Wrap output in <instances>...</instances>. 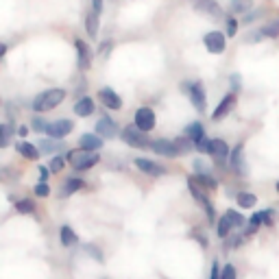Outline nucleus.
Here are the masks:
<instances>
[{"label":"nucleus","mask_w":279,"mask_h":279,"mask_svg":"<svg viewBox=\"0 0 279 279\" xmlns=\"http://www.w3.org/2000/svg\"><path fill=\"white\" fill-rule=\"evenodd\" d=\"M77 50H79V70H88L90 63H92V55H90L88 44L77 40Z\"/></svg>","instance_id":"obj_18"},{"label":"nucleus","mask_w":279,"mask_h":279,"mask_svg":"<svg viewBox=\"0 0 279 279\" xmlns=\"http://www.w3.org/2000/svg\"><path fill=\"white\" fill-rule=\"evenodd\" d=\"M35 194H37V197H48L50 188H48L46 183H37V185H35Z\"/></svg>","instance_id":"obj_39"},{"label":"nucleus","mask_w":279,"mask_h":279,"mask_svg":"<svg viewBox=\"0 0 279 279\" xmlns=\"http://www.w3.org/2000/svg\"><path fill=\"white\" fill-rule=\"evenodd\" d=\"M229 162H231V166L236 168V172H238V175H247V172H249L247 164H245V151H242V146H236L234 151H231Z\"/></svg>","instance_id":"obj_13"},{"label":"nucleus","mask_w":279,"mask_h":279,"mask_svg":"<svg viewBox=\"0 0 279 279\" xmlns=\"http://www.w3.org/2000/svg\"><path fill=\"white\" fill-rule=\"evenodd\" d=\"M259 225H264L262 212H257V214H253V216H251V220H249V234H253V231H255Z\"/></svg>","instance_id":"obj_31"},{"label":"nucleus","mask_w":279,"mask_h":279,"mask_svg":"<svg viewBox=\"0 0 279 279\" xmlns=\"http://www.w3.org/2000/svg\"><path fill=\"white\" fill-rule=\"evenodd\" d=\"M79 146L83 148V151H98V148L103 146V140H100V135H90V133H85V135H81Z\"/></svg>","instance_id":"obj_15"},{"label":"nucleus","mask_w":279,"mask_h":279,"mask_svg":"<svg viewBox=\"0 0 279 279\" xmlns=\"http://www.w3.org/2000/svg\"><path fill=\"white\" fill-rule=\"evenodd\" d=\"M255 203H257V199H255V194H251V192H240L238 194V205L240 207H255Z\"/></svg>","instance_id":"obj_28"},{"label":"nucleus","mask_w":279,"mask_h":279,"mask_svg":"<svg viewBox=\"0 0 279 279\" xmlns=\"http://www.w3.org/2000/svg\"><path fill=\"white\" fill-rule=\"evenodd\" d=\"M227 37H236V31H238V22L234 18H227Z\"/></svg>","instance_id":"obj_36"},{"label":"nucleus","mask_w":279,"mask_h":279,"mask_svg":"<svg viewBox=\"0 0 279 279\" xmlns=\"http://www.w3.org/2000/svg\"><path fill=\"white\" fill-rule=\"evenodd\" d=\"M40 151H44V153H48V155H53V153H59V151H63V142H59V140H42L40 142Z\"/></svg>","instance_id":"obj_24"},{"label":"nucleus","mask_w":279,"mask_h":279,"mask_svg":"<svg viewBox=\"0 0 279 279\" xmlns=\"http://www.w3.org/2000/svg\"><path fill=\"white\" fill-rule=\"evenodd\" d=\"M259 15H262V11H251V13L245 15V22H247V24H249V22H253V20H257Z\"/></svg>","instance_id":"obj_44"},{"label":"nucleus","mask_w":279,"mask_h":279,"mask_svg":"<svg viewBox=\"0 0 279 279\" xmlns=\"http://www.w3.org/2000/svg\"><path fill=\"white\" fill-rule=\"evenodd\" d=\"M66 160L72 164V168L74 170H88L92 168V166H96L98 164V155L96 153H92V151H70L66 155Z\"/></svg>","instance_id":"obj_2"},{"label":"nucleus","mask_w":279,"mask_h":279,"mask_svg":"<svg viewBox=\"0 0 279 279\" xmlns=\"http://www.w3.org/2000/svg\"><path fill=\"white\" fill-rule=\"evenodd\" d=\"M109 50H111V42L100 44V48H98V53H100V55H109Z\"/></svg>","instance_id":"obj_47"},{"label":"nucleus","mask_w":279,"mask_h":279,"mask_svg":"<svg viewBox=\"0 0 279 279\" xmlns=\"http://www.w3.org/2000/svg\"><path fill=\"white\" fill-rule=\"evenodd\" d=\"M277 192H279V181H277Z\"/></svg>","instance_id":"obj_49"},{"label":"nucleus","mask_w":279,"mask_h":279,"mask_svg":"<svg viewBox=\"0 0 279 279\" xmlns=\"http://www.w3.org/2000/svg\"><path fill=\"white\" fill-rule=\"evenodd\" d=\"M81 188H85V183H83L81 179H68L66 183H63V188H61V197H68V194H74L77 190Z\"/></svg>","instance_id":"obj_25"},{"label":"nucleus","mask_w":279,"mask_h":279,"mask_svg":"<svg viewBox=\"0 0 279 279\" xmlns=\"http://www.w3.org/2000/svg\"><path fill=\"white\" fill-rule=\"evenodd\" d=\"M61 245H63V247H74V245H79V238H77V234L72 231L70 225H63V227H61Z\"/></svg>","instance_id":"obj_22"},{"label":"nucleus","mask_w":279,"mask_h":279,"mask_svg":"<svg viewBox=\"0 0 279 279\" xmlns=\"http://www.w3.org/2000/svg\"><path fill=\"white\" fill-rule=\"evenodd\" d=\"M234 105H236V96L234 94H227L225 98L220 100V105L216 107V111L212 114V120H220V118H225L231 109H234Z\"/></svg>","instance_id":"obj_14"},{"label":"nucleus","mask_w":279,"mask_h":279,"mask_svg":"<svg viewBox=\"0 0 279 279\" xmlns=\"http://www.w3.org/2000/svg\"><path fill=\"white\" fill-rule=\"evenodd\" d=\"M96 133L100 135V137H105V140H109V137H114L116 133H118V127H116V123L111 120L109 116H103L96 123Z\"/></svg>","instance_id":"obj_10"},{"label":"nucleus","mask_w":279,"mask_h":279,"mask_svg":"<svg viewBox=\"0 0 279 279\" xmlns=\"http://www.w3.org/2000/svg\"><path fill=\"white\" fill-rule=\"evenodd\" d=\"M253 7V0H231V13H249Z\"/></svg>","instance_id":"obj_26"},{"label":"nucleus","mask_w":279,"mask_h":279,"mask_svg":"<svg viewBox=\"0 0 279 279\" xmlns=\"http://www.w3.org/2000/svg\"><path fill=\"white\" fill-rule=\"evenodd\" d=\"M92 9L100 15V11H103V0H92Z\"/></svg>","instance_id":"obj_46"},{"label":"nucleus","mask_w":279,"mask_h":279,"mask_svg":"<svg viewBox=\"0 0 279 279\" xmlns=\"http://www.w3.org/2000/svg\"><path fill=\"white\" fill-rule=\"evenodd\" d=\"M151 148L157 155H166V157H177L179 153H183L179 148V144L172 142V140H155V142L151 144Z\"/></svg>","instance_id":"obj_6"},{"label":"nucleus","mask_w":279,"mask_h":279,"mask_svg":"<svg viewBox=\"0 0 279 279\" xmlns=\"http://www.w3.org/2000/svg\"><path fill=\"white\" fill-rule=\"evenodd\" d=\"M197 11L210 15L212 20H218V18L222 15V9L216 5V0H199V3H197Z\"/></svg>","instance_id":"obj_11"},{"label":"nucleus","mask_w":279,"mask_h":279,"mask_svg":"<svg viewBox=\"0 0 279 279\" xmlns=\"http://www.w3.org/2000/svg\"><path fill=\"white\" fill-rule=\"evenodd\" d=\"M194 179H197V181L203 185V188H210V190H216V188H218L216 179H214L210 172H197V177H194Z\"/></svg>","instance_id":"obj_27"},{"label":"nucleus","mask_w":279,"mask_h":279,"mask_svg":"<svg viewBox=\"0 0 279 279\" xmlns=\"http://www.w3.org/2000/svg\"><path fill=\"white\" fill-rule=\"evenodd\" d=\"M9 135H11V129H9V125H3V137H0V146H7L9 144Z\"/></svg>","instance_id":"obj_40"},{"label":"nucleus","mask_w":279,"mask_h":279,"mask_svg":"<svg viewBox=\"0 0 279 279\" xmlns=\"http://www.w3.org/2000/svg\"><path fill=\"white\" fill-rule=\"evenodd\" d=\"M66 98V90H59V88H53V90H46L42 94H37L33 100V109L35 111H50L57 105H61V100Z\"/></svg>","instance_id":"obj_1"},{"label":"nucleus","mask_w":279,"mask_h":279,"mask_svg":"<svg viewBox=\"0 0 279 279\" xmlns=\"http://www.w3.org/2000/svg\"><path fill=\"white\" fill-rule=\"evenodd\" d=\"M210 146H212V140H207V137H203L201 142L197 144V148H199L201 153H210Z\"/></svg>","instance_id":"obj_41"},{"label":"nucleus","mask_w":279,"mask_h":279,"mask_svg":"<svg viewBox=\"0 0 279 279\" xmlns=\"http://www.w3.org/2000/svg\"><path fill=\"white\" fill-rule=\"evenodd\" d=\"M229 83H231V90H234V92L240 90V77H238V74H231V77H229Z\"/></svg>","instance_id":"obj_43"},{"label":"nucleus","mask_w":279,"mask_h":279,"mask_svg":"<svg viewBox=\"0 0 279 279\" xmlns=\"http://www.w3.org/2000/svg\"><path fill=\"white\" fill-rule=\"evenodd\" d=\"M262 33H264L266 37H279V24H268V26H264Z\"/></svg>","instance_id":"obj_37"},{"label":"nucleus","mask_w":279,"mask_h":279,"mask_svg":"<svg viewBox=\"0 0 279 279\" xmlns=\"http://www.w3.org/2000/svg\"><path fill=\"white\" fill-rule=\"evenodd\" d=\"M210 279H220V273H218V264H214V266H212V275H210Z\"/></svg>","instance_id":"obj_48"},{"label":"nucleus","mask_w":279,"mask_h":279,"mask_svg":"<svg viewBox=\"0 0 279 279\" xmlns=\"http://www.w3.org/2000/svg\"><path fill=\"white\" fill-rule=\"evenodd\" d=\"M183 92L190 96L192 105L199 111H205V90L201 83H183Z\"/></svg>","instance_id":"obj_5"},{"label":"nucleus","mask_w":279,"mask_h":279,"mask_svg":"<svg viewBox=\"0 0 279 279\" xmlns=\"http://www.w3.org/2000/svg\"><path fill=\"white\" fill-rule=\"evenodd\" d=\"M135 166L142 172H146V175H151V177H160V175H164V168L162 166H157V164H153V162H148V160H142V157H137L135 160Z\"/></svg>","instance_id":"obj_17"},{"label":"nucleus","mask_w":279,"mask_h":279,"mask_svg":"<svg viewBox=\"0 0 279 279\" xmlns=\"http://www.w3.org/2000/svg\"><path fill=\"white\" fill-rule=\"evenodd\" d=\"M50 172V168H46V166H42V168H40V179H42V183H46V179H48V175Z\"/></svg>","instance_id":"obj_45"},{"label":"nucleus","mask_w":279,"mask_h":279,"mask_svg":"<svg viewBox=\"0 0 279 279\" xmlns=\"http://www.w3.org/2000/svg\"><path fill=\"white\" fill-rule=\"evenodd\" d=\"M98 98L103 100V105L109 107V109H120V107H123V100H120V96L111 88H103V90H100L98 92Z\"/></svg>","instance_id":"obj_12"},{"label":"nucleus","mask_w":279,"mask_h":279,"mask_svg":"<svg viewBox=\"0 0 279 279\" xmlns=\"http://www.w3.org/2000/svg\"><path fill=\"white\" fill-rule=\"evenodd\" d=\"M231 229H234V222H231V220H229V216L225 214V216H222V218L218 220V236H220V238H227Z\"/></svg>","instance_id":"obj_29"},{"label":"nucleus","mask_w":279,"mask_h":279,"mask_svg":"<svg viewBox=\"0 0 279 279\" xmlns=\"http://www.w3.org/2000/svg\"><path fill=\"white\" fill-rule=\"evenodd\" d=\"M85 31H88V37L98 35V13L94 11V9L85 13Z\"/></svg>","instance_id":"obj_19"},{"label":"nucleus","mask_w":279,"mask_h":279,"mask_svg":"<svg viewBox=\"0 0 279 279\" xmlns=\"http://www.w3.org/2000/svg\"><path fill=\"white\" fill-rule=\"evenodd\" d=\"M135 127L142 129V131H151V129L155 127V114H153V109H148V107L137 109L135 111Z\"/></svg>","instance_id":"obj_8"},{"label":"nucleus","mask_w":279,"mask_h":279,"mask_svg":"<svg viewBox=\"0 0 279 279\" xmlns=\"http://www.w3.org/2000/svg\"><path fill=\"white\" fill-rule=\"evenodd\" d=\"M203 42H205V48L214 55H220L222 50H225V35L218 33V31L207 33L205 37H203Z\"/></svg>","instance_id":"obj_9"},{"label":"nucleus","mask_w":279,"mask_h":279,"mask_svg":"<svg viewBox=\"0 0 279 279\" xmlns=\"http://www.w3.org/2000/svg\"><path fill=\"white\" fill-rule=\"evenodd\" d=\"M15 210H18V214H33L35 212V203L31 199H22V201L15 203Z\"/></svg>","instance_id":"obj_30"},{"label":"nucleus","mask_w":279,"mask_h":279,"mask_svg":"<svg viewBox=\"0 0 279 279\" xmlns=\"http://www.w3.org/2000/svg\"><path fill=\"white\" fill-rule=\"evenodd\" d=\"M85 253L88 255H92V257H94L96 259V262H103V253H100V251L94 247V245H85Z\"/></svg>","instance_id":"obj_35"},{"label":"nucleus","mask_w":279,"mask_h":279,"mask_svg":"<svg viewBox=\"0 0 279 279\" xmlns=\"http://www.w3.org/2000/svg\"><path fill=\"white\" fill-rule=\"evenodd\" d=\"M18 153L26 157V160H37V157H40V148H35L29 142H18Z\"/></svg>","instance_id":"obj_21"},{"label":"nucleus","mask_w":279,"mask_h":279,"mask_svg":"<svg viewBox=\"0 0 279 279\" xmlns=\"http://www.w3.org/2000/svg\"><path fill=\"white\" fill-rule=\"evenodd\" d=\"M220 279H236V268L227 264L225 268H222V273H220Z\"/></svg>","instance_id":"obj_38"},{"label":"nucleus","mask_w":279,"mask_h":279,"mask_svg":"<svg viewBox=\"0 0 279 279\" xmlns=\"http://www.w3.org/2000/svg\"><path fill=\"white\" fill-rule=\"evenodd\" d=\"M210 155H214V157H220V160H222V157H229L231 153H229V146L225 144V142H222V140H212V146H210Z\"/></svg>","instance_id":"obj_20"},{"label":"nucleus","mask_w":279,"mask_h":279,"mask_svg":"<svg viewBox=\"0 0 279 279\" xmlns=\"http://www.w3.org/2000/svg\"><path fill=\"white\" fill-rule=\"evenodd\" d=\"M185 135H188V140H192L194 144H199L203 137H205V133H203V127L201 123H192L188 129H185Z\"/></svg>","instance_id":"obj_23"},{"label":"nucleus","mask_w":279,"mask_h":279,"mask_svg":"<svg viewBox=\"0 0 279 279\" xmlns=\"http://www.w3.org/2000/svg\"><path fill=\"white\" fill-rule=\"evenodd\" d=\"M262 220H264V225H273V210H264Z\"/></svg>","instance_id":"obj_42"},{"label":"nucleus","mask_w":279,"mask_h":279,"mask_svg":"<svg viewBox=\"0 0 279 279\" xmlns=\"http://www.w3.org/2000/svg\"><path fill=\"white\" fill-rule=\"evenodd\" d=\"M123 140L129 144V146H133V148H148L153 142H148V137H146V131H142V129H137L135 125L133 127H127L123 129Z\"/></svg>","instance_id":"obj_3"},{"label":"nucleus","mask_w":279,"mask_h":279,"mask_svg":"<svg viewBox=\"0 0 279 279\" xmlns=\"http://www.w3.org/2000/svg\"><path fill=\"white\" fill-rule=\"evenodd\" d=\"M46 127H48V123H46V120H42V118H33L31 120V129H33V131L35 133H46Z\"/></svg>","instance_id":"obj_33"},{"label":"nucleus","mask_w":279,"mask_h":279,"mask_svg":"<svg viewBox=\"0 0 279 279\" xmlns=\"http://www.w3.org/2000/svg\"><path fill=\"white\" fill-rule=\"evenodd\" d=\"M63 164H66V160H63L61 155H53V160H50V172H59L61 168H63Z\"/></svg>","instance_id":"obj_32"},{"label":"nucleus","mask_w":279,"mask_h":279,"mask_svg":"<svg viewBox=\"0 0 279 279\" xmlns=\"http://www.w3.org/2000/svg\"><path fill=\"white\" fill-rule=\"evenodd\" d=\"M227 216H229L231 222H234V227H242L245 225V216H240L236 210H227Z\"/></svg>","instance_id":"obj_34"},{"label":"nucleus","mask_w":279,"mask_h":279,"mask_svg":"<svg viewBox=\"0 0 279 279\" xmlns=\"http://www.w3.org/2000/svg\"><path fill=\"white\" fill-rule=\"evenodd\" d=\"M188 188H190V192H192V197L197 199L203 207H205L207 218H210V220H214V216H216V214H214V205L210 203V199L205 197V190H203L201 185H199V181H197V179H192V177H190V179H188Z\"/></svg>","instance_id":"obj_4"},{"label":"nucleus","mask_w":279,"mask_h":279,"mask_svg":"<svg viewBox=\"0 0 279 279\" xmlns=\"http://www.w3.org/2000/svg\"><path fill=\"white\" fill-rule=\"evenodd\" d=\"M72 129H74V125L70 123V120L61 118V120H55V123H48V127H46V133H48L53 140H59L63 135H68Z\"/></svg>","instance_id":"obj_7"},{"label":"nucleus","mask_w":279,"mask_h":279,"mask_svg":"<svg viewBox=\"0 0 279 279\" xmlns=\"http://www.w3.org/2000/svg\"><path fill=\"white\" fill-rule=\"evenodd\" d=\"M94 103H92V98H79L77 100V105H74V114L77 116H81V118H88V116H92L94 114Z\"/></svg>","instance_id":"obj_16"}]
</instances>
